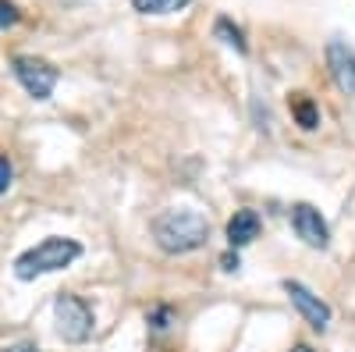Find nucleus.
Segmentation results:
<instances>
[{
    "mask_svg": "<svg viewBox=\"0 0 355 352\" xmlns=\"http://www.w3.org/2000/svg\"><path fill=\"white\" fill-rule=\"evenodd\" d=\"M153 239L164 253H192L210 239V221L199 210H164L153 217Z\"/></svg>",
    "mask_w": 355,
    "mask_h": 352,
    "instance_id": "obj_1",
    "label": "nucleus"
},
{
    "mask_svg": "<svg viewBox=\"0 0 355 352\" xmlns=\"http://www.w3.org/2000/svg\"><path fill=\"white\" fill-rule=\"evenodd\" d=\"M78 256H82V246L75 239L50 235V239H43L40 246H33L28 253H21L15 260V274L21 281H33V278H43V274H53V271H64Z\"/></svg>",
    "mask_w": 355,
    "mask_h": 352,
    "instance_id": "obj_2",
    "label": "nucleus"
},
{
    "mask_svg": "<svg viewBox=\"0 0 355 352\" xmlns=\"http://www.w3.org/2000/svg\"><path fill=\"white\" fill-rule=\"evenodd\" d=\"M53 317H57V335H61L68 345H82L93 335V310L85 306V299L71 296V292H61L53 303Z\"/></svg>",
    "mask_w": 355,
    "mask_h": 352,
    "instance_id": "obj_3",
    "label": "nucleus"
},
{
    "mask_svg": "<svg viewBox=\"0 0 355 352\" xmlns=\"http://www.w3.org/2000/svg\"><path fill=\"white\" fill-rule=\"evenodd\" d=\"M15 78L25 85V93L33 100H50L57 78H61V72H57L50 61H43V57H33V53H21L15 57Z\"/></svg>",
    "mask_w": 355,
    "mask_h": 352,
    "instance_id": "obj_4",
    "label": "nucleus"
},
{
    "mask_svg": "<svg viewBox=\"0 0 355 352\" xmlns=\"http://www.w3.org/2000/svg\"><path fill=\"white\" fill-rule=\"evenodd\" d=\"M291 228L295 235L313 246V249H327L331 246V231H327V221L320 217V210L313 207V203H295L291 207Z\"/></svg>",
    "mask_w": 355,
    "mask_h": 352,
    "instance_id": "obj_5",
    "label": "nucleus"
},
{
    "mask_svg": "<svg viewBox=\"0 0 355 352\" xmlns=\"http://www.w3.org/2000/svg\"><path fill=\"white\" fill-rule=\"evenodd\" d=\"M284 292L291 296V306L306 317V324H309V328H316V331H327V328H331V306L323 303L320 296H313L306 285H299V281H284Z\"/></svg>",
    "mask_w": 355,
    "mask_h": 352,
    "instance_id": "obj_6",
    "label": "nucleus"
},
{
    "mask_svg": "<svg viewBox=\"0 0 355 352\" xmlns=\"http://www.w3.org/2000/svg\"><path fill=\"white\" fill-rule=\"evenodd\" d=\"M327 68H331V78H334L338 90L345 97H355V53L341 40L327 43Z\"/></svg>",
    "mask_w": 355,
    "mask_h": 352,
    "instance_id": "obj_7",
    "label": "nucleus"
},
{
    "mask_svg": "<svg viewBox=\"0 0 355 352\" xmlns=\"http://www.w3.org/2000/svg\"><path fill=\"white\" fill-rule=\"evenodd\" d=\"M256 235H259V214L256 210H234V217L227 221V242H231V249L249 246Z\"/></svg>",
    "mask_w": 355,
    "mask_h": 352,
    "instance_id": "obj_8",
    "label": "nucleus"
},
{
    "mask_svg": "<svg viewBox=\"0 0 355 352\" xmlns=\"http://www.w3.org/2000/svg\"><path fill=\"white\" fill-rule=\"evenodd\" d=\"M288 107H291V114H295V121H299L306 132H313V128L320 125V107H316L306 93H291Z\"/></svg>",
    "mask_w": 355,
    "mask_h": 352,
    "instance_id": "obj_9",
    "label": "nucleus"
},
{
    "mask_svg": "<svg viewBox=\"0 0 355 352\" xmlns=\"http://www.w3.org/2000/svg\"><path fill=\"white\" fill-rule=\"evenodd\" d=\"M214 36H217V40H224L227 47H234L239 53H245V50H249V43H245V36H242V28H239V25H231V18H217Z\"/></svg>",
    "mask_w": 355,
    "mask_h": 352,
    "instance_id": "obj_10",
    "label": "nucleus"
},
{
    "mask_svg": "<svg viewBox=\"0 0 355 352\" xmlns=\"http://www.w3.org/2000/svg\"><path fill=\"white\" fill-rule=\"evenodd\" d=\"M189 0H132V8L142 15H171V11H182Z\"/></svg>",
    "mask_w": 355,
    "mask_h": 352,
    "instance_id": "obj_11",
    "label": "nucleus"
},
{
    "mask_svg": "<svg viewBox=\"0 0 355 352\" xmlns=\"http://www.w3.org/2000/svg\"><path fill=\"white\" fill-rule=\"evenodd\" d=\"M18 18H21V11L11 4V0H0V28H11V25H18Z\"/></svg>",
    "mask_w": 355,
    "mask_h": 352,
    "instance_id": "obj_12",
    "label": "nucleus"
},
{
    "mask_svg": "<svg viewBox=\"0 0 355 352\" xmlns=\"http://www.w3.org/2000/svg\"><path fill=\"white\" fill-rule=\"evenodd\" d=\"M146 320H150V324H153V331H164L167 324H171V306H157L150 317H146Z\"/></svg>",
    "mask_w": 355,
    "mask_h": 352,
    "instance_id": "obj_13",
    "label": "nucleus"
},
{
    "mask_svg": "<svg viewBox=\"0 0 355 352\" xmlns=\"http://www.w3.org/2000/svg\"><path fill=\"white\" fill-rule=\"evenodd\" d=\"M11 178H15V171H11V160L0 153V196H4L11 189Z\"/></svg>",
    "mask_w": 355,
    "mask_h": 352,
    "instance_id": "obj_14",
    "label": "nucleus"
},
{
    "mask_svg": "<svg viewBox=\"0 0 355 352\" xmlns=\"http://www.w3.org/2000/svg\"><path fill=\"white\" fill-rule=\"evenodd\" d=\"M0 352H40L36 342H18V345H8V349H0Z\"/></svg>",
    "mask_w": 355,
    "mask_h": 352,
    "instance_id": "obj_15",
    "label": "nucleus"
},
{
    "mask_svg": "<svg viewBox=\"0 0 355 352\" xmlns=\"http://www.w3.org/2000/svg\"><path fill=\"white\" fill-rule=\"evenodd\" d=\"M220 267L224 271H239V253H224L220 256Z\"/></svg>",
    "mask_w": 355,
    "mask_h": 352,
    "instance_id": "obj_16",
    "label": "nucleus"
},
{
    "mask_svg": "<svg viewBox=\"0 0 355 352\" xmlns=\"http://www.w3.org/2000/svg\"><path fill=\"white\" fill-rule=\"evenodd\" d=\"M291 352H316V349H309V345H295Z\"/></svg>",
    "mask_w": 355,
    "mask_h": 352,
    "instance_id": "obj_17",
    "label": "nucleus"
}]
</instances>
